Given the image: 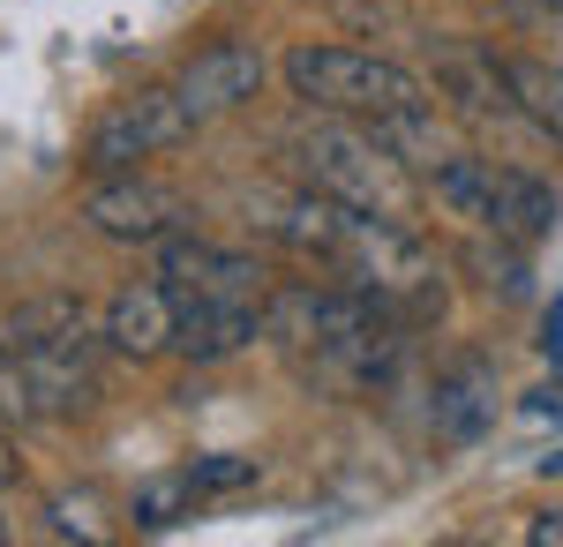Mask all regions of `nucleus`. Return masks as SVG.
<instances>
[{
  "instance_id": "nucleus-4",
  "label": "nucleus",
  "mask_w": 563,
  "mask_h": 547,
  "mask_svg": "<svg viewBox=\"0 0 563 547\" xmlns=\"http://www.w3.org/2000/svg\"><path fill=\"white\" fill-rule=\"evenodd\" d=\"M331 263H339V278L353 286H368V293L398 308L406 323H429L443 315V263L421 248V233L413 225H398V217H376V211H339V241H331Z\"/></svg>"
},
{
  "instance_id": "nucleus-12",
  "label": "nucleus",
  "mask_w": 563,
  "mask_h": 547,
  "mask_svg": "<svg viewBox=\"0 0 563 547\" xmlns=\"http://www.w3.org/2000/svg\"><path fill=\"white\" fill-rule=\"evenodd\" d=\"M549 225H556V188L519 172V166H496V225L488 233L511 241V248H533Z\"/></svg>"
},
{
  "instance_id": "nucleus-10",
  "label": "nucleus",
  "mask_w": 563,
  "mask_h": 547,
  "mask_svg": "<svg viewBox=\"0 0 563 547\" xmlns=\"http://www.w3.org/2000/svg\"><path fill=\"white\" fill-rule=\"evenodd\" d=\"M488 427H496V368L481 353H466L435 376V435L443 443H481Z\"/></svg>"
},
{
  "instance_id": "nucleus-18",
  "label": "nucleus",
  "mask_w": 563,
  "mask_h": 547,
  "mask_svg": "<svg viewBox=\"0 0 563 547\" xmlns=\"http://www.w3.org/2000/svg\"><path fill=\"white\" fill-rule=\"evenodd\" d=\"M526 540L533 547H563V510H541V517L526 525Z\"/></svg>"
},
{
  "instance_id": "nucleus-15",
  "label": "nucleus",
  "mask_w": 563,
  "mask_h": 547,
  "mask_svg": "<svg viewBox=\"0 0 563 547\" xmlns=\"http://www.w3.org/2000/svg\"><path fill=\"white\" fill-rule=\"evenodd\" d=\"M38 421V398H31V376H23V360L8 353V337H0V427H23Z\"/></svg>"
},
{
  "instance_id": "nucleus-6",
  "label": "nucleus",
  "mask_w": 563,
  "mask_h": 547,
  "mask_svg": "<svg viewBox=\"0 0 563 547\" xmlns=\"http://www.w3.org/2000/svg\"><path fill=\"white\" fill-rule=\"evenodd\" d=\"M196 113H188V98L174 83L166 90H129V98H113L84 135V166L90 172H135L143 158H158V150H174L196 135Z\"/></svg>"
},
{
  "instance_id": "nucleus-1",
  "label": "nucleus",
  "mask_w": 563,
  "mask_h": 547,
  "mask_svg": "<svg viewBox=\"0 0 563 547\" xmlns=\"http://www.w3.org/2000/svg\"><path fill=\"white\" fill-rule=\"evenodd\" d=\"M158 278L174 286V308H180L174 353H188V360H233L241 345H256L263 315H271V293H278L263 255L211 248L196 233L158 241Z\"/></svg>"
},
{
  "instance_id": "nucleus-22",
  "label": "nucleus",
  "mask_w": 563,
  "mask_h": 547,
  "mask_svg": "<svg viewBox=\"0 0 563 547\" xmlns=\"http://www.w3.org/2000/svg\"><path fill=\"white\" fill-rule=\"evenodd\" d=\"M541 472H563V450H556V458H541Z\"/></svg>"
},
{
  "instance_id": "nucleus-20",
  "label": "nucleus",
  "mask_w": 563,
  "mask_h": 547,
  "mask_svg": "<svg viewBox=\"0 0 563 547\" xmlns=\"http://www.w3.org/2000/svg\"><path fill=\"white\" fill-rule=\"evenodd\" d=\"M8 480H15V450L0 443V488H8Z\"/></svg>"
},
{
  "instance_id": "nucleus-21",
  "label": "nucleus",
  "mask_w": 563,
  "mask_h": 547,
  "mask_svg": "<svg viewBox=\"0 0 563 547\" xmlns=\"http://www.w3.org/2000/svg\"><path fill=\"white\" fill-rule=\"evenodd\" d=\"M533 8H541V15H556V23H563V0H533Z\"/></svg>"
},
{
  "instance_id": "nucleus-23",
  "label": "nucleus",
  "mask_w": 563,
  "mask_h": 547,
  "mask_svg": "<svg viewBox=\"0 0 563 547\" xmlns=\"http://www.w3.org/2000/svg\"><path fill=\"white\" fill-rule=\"evenodd\" d=\"M0 540H8V517H0Z\"/></svg>"
},
{
  "instance_id": "nucleus-2",
  "label": "nucleus",
  "mask_w": 563,
  "mask_h": 547,
  "mask_svg": "<svg viewBox=\"0 0 563 547\" xmlns=\"http://www.w3.org/2000/svg\"><path fill=\"white\" fill-rule=\"evenodd\" d=\"M286 150H294L301 188L331 196V203H353V211L398 217V225H413V211H421V188H429V180H413V166H406V158H398V150H390V143H384L368 121L316 113V127H301Z\"/></svg>"
},
{
  "instance_id": "nucleus-8",
  "label": "nucleus",
  "mask_w": 563,
  "mask_h": 547,
  "mask_svg": "<svg viewBox=\"0 0 563 547\" xmlns=\"http://www.w3.org/2000/svg\"><path fill=\"white\" fill-rule=\"evenodd\" d=\"M174 90L188 98L196 121H218V113H241L263 90V53L249 38H211L203 53H188V68L174 76Z\"/></svg>"
},
{
  "instance_id": "nucleus-13",
  "label": "nucleus",
  "mask_w": 563,
  "mask_h": 547,
  "mask_svg": "<svg viewBox=\"0 0 563 547\" xmlns=\"http://www.w3.org/2000/svg\"><path fill=\"white\" fill-rule=\"evenodd\" d=\"M504 83L519 98V121H533L541 135L563 143V60H504Z\"/></svg>"
},
{
  "instance_id": "nucleus-14",
  "label": "nucleus",
  "mask_w": 563,
  "mask_h": 547,
  "mask_svg": "<svg viewBox=\"0 0 563 547\" xmlns=\"http://www.w3.org/2000/svg\"><path fill=\"white\" fill-rule=\"evenodd\" d=\"M196 503H203V488H196V472L180 465V472H158V480H143L129 510H135V525H143V533H166V525H180V517H188Z\"/></svg>"
},
{
  "instance_id": "nucleus-7",
  "label": "nucleus",
  "mask_w": 563,
  "mask_h": 547,
  "mask_svg": "<svg viewBox=\"0 0 563 547\" xmlns=\"http://www.w3.org/2000/svg\"><path fill=\"white\" fill-rule=\"evenodd\" d=\"M84 217L98 241H129V248H158L188 225V203L174 188L143 180V172H98V188L84 196Z\"/></svg>"
},
{
  "instance_id": "nucleus-16",
  "label": "nucleus",
  "mask_w": 563,
  "mask_h": 547,
  "mask_svg": "<svg viewBox=\"0 0 563 547\" xmlns=\"http://www.w3.org/2000/svg\"><path fill=\"white\" fill-rule=\"evenodd\" d=\"M188 472H196L203 495H225V488H249L256 480V458H196Z\"/></svg>"
},
{
  "instance_id": "nucleus-3",
  "label": "nucleus",
  "mask_w": 563,
  "mask_h": 547,
  "mask_svg": "<svg viewBox=\"0 0 563 547\" xmlns=\"http://www.w3.org/2000/svg\"><path fill=\"white\" fill-rule=\"evenodd\" d=\"M0 337L23 360V376H31L38 421H76V413L98 405V345H106V331L90 323V308L76 293L23 300Z\"/></svg>"
},
{
  "instance_id": "nucleus-9",
  "label": "nucleus",
  "mask_w": 563,
  "mask_h": 547,
  "mask_svg": "<svg viewBox=\"0 0 563 547\" xmlns=\"http://www.w3.org/2000/svg\"><path fill=\"white\" fill-rule=\"evenodd\" d=\"M174 337H180V308H174V286H166V278L113 293V308H106V345H113V353L158 360V353H174Z\"/></svg>"
},
{
  "instance_id": "nucleus-5",
  "label": "nucleus",
  "mask_w": 563,
  "mask_h": 547,
  "mask_svg": "<svg viewBox=\"0 0 563 547\" xmlns=\"http://www.w3.org/2000/svg\"><path fill=\"white\" fill-rule=\"evenodd\" d=\"M286 83L308 113H346V121H390V113L429 105L413 68H398L384 53H361V45H294Z\"/></svg>"
},
{
  "instance_id": "nucleus-11",
  "label": "nucleus",
  "mask_w": 563,
  "mask_h": 547,
  "mask_svg": "<svg viewBox=\"0 0 563 547\" xmlns=\"http://www.w3.org/2000/svg\"><path fill=\"white\" fill-rule=\"evenodd\" d=\"M429 180V196L443 203L451 217H466V225H496V158H474V150H451L443 166L421 172Z\"/></svg>"
},
{
  "instance_id": "nucleus-17",
  "label": "nucleus",
  "mask_w": 563,
  "mask_h": 547,
  "mask_svg": "<svg viewBox=\"0 0 563 547\" xmlns=\"http://www.w3.org/2000/svg\"><path fill=\"white\" fill-rule=\"evenodd\" d=\"M526 413H533V421H563V382H541V390L526 398Z\"/></svg>"
},
{
  "instance_id": "nucleus-19",
  "label": "nucleus",
  "mask_w": 563,
  "mask_h": 547,
  "mask_svg": "<svg viewBox=\"0 0 563 547\" xmlns=\"http://www.w3.org/2000/svg\"><path fill=\"white\" fill-rule=\"evenodd\" d=\"M549 353H556V360H563V308H556V315H549Z\"/></svg>"
}]
</instances>
